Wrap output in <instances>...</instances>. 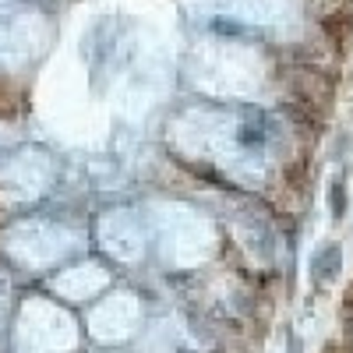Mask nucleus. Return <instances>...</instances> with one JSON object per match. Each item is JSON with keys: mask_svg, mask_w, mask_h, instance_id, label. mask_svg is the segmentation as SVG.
<instances>
[{"mask_svg": "<svg viewBox=\"0 0 353 353\" xmlns=\"http://www.w3.org/2000/svg\"><path fill=\"white\" fill-rule=\"evenodd\" d=\"M329 198H332V216H343L346 212V194H343V184L339 181L332 184V194Z\"/></svg>", "mask_w": 353, "mask_h": 353, "instance_id": "2", "label": "nucleus"}, {"mask_svg": "<svg viewBox=\"0 0 353 353\" xmlns=\"http://www.w3.org/2000/svg\"><path fill=\"white\" fill-rule=\"evenodd\" d=\"M336 269H339V248H329L321 258H314V276L332 279V276H336Z\"/></svg>", "mask_w": 353, "mask_h": 353, "instance_id": "1", "label": "nucleus"}]
</instances>
